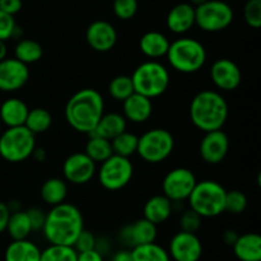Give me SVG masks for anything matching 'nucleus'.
Wrapping results in <instances>:
<instances>
[{
    "instance_id": "09e8293b",
    "label": "nucleus",
    "mask_w": 261,
    "mask_h": 261,
    "mask_svg": "<svg viewBox=\"0 0 261 261\" xmlns=\"http://www.w3.org/2000/svg\"><path fill=\"white\" fill-rule=\"evenodd\" d=\"M32 155L38 161V162H43V161L46 160V157H47V154H46V150L41 147H36L35 149H33Z\"/></svg>"
},
{
    "instance_id": "37998d69",
    "label": "nucleus",
    "mask_w": 261,
    "mask_h": 261,
    "mask_svg": "<svg viewBox=\"0 0 261 261\" xmlns=\"http://www.w3.org/2000/svg\"><path fill=\"white\" fill-rule=\"evenodd\" d=\"M22 5V0H0V10L10 15L19 13Z\"/></svg>"
},
{
    "instance_id": "393cba45",
    "label": "nucleus",
    "mask_w": 261,
    "mask_h": 261,
    "mask_svg": "<svg viewBox=\"0 0 261 261\" xmlns=\"http://www.w3.org/2000/svg\"><path fill=\"white\" fill-rule=\"evenodd\" d=\"M41 250L35 242L25 240H13L5 250V261H40Z\"/></svg>"
},
{
    "instance_id": "6e6552de",
    "label": "nucleus",
    "mask_w": 261,
    "mask_h": 261,
    "mask_svg": "<svg viewBox=\"0 0 261 261\" xmlns=\"http://www.w3.org/2000/svg\"><path fill=\"white\" fill-rule=\"evenodd\" d=\"M175 139L168 130L155 127L138 138L137 153L147 163H161L173 152Z\"/></svg>"
},
{
    "instance_id": "bb28decb",
    "label": "nucleus",
    "mask_w": 261,
    "mask_h": 261,
    "mask_svg": "<svg viewBox=\"0 0 261 261\" xmlns=\"http://www.w3.org/2000/svg\"><path fill=\"white\" fill-rule=\"evenodd\" d=\"M68 196L66 181L59 177H51L41 186V198L47 205L55 206L65 201Z\"/></svg>"
},
{
    "instance_id": "c9c22d12",
    "label": "nucleus",
    "mask_w": 261,
    "mask_h": 261,
    "mask_svg": "<svg viewBox=\"0 0 261 261\" xmlns=\"http://www.w3.org/2000/svg\"><path fill=\"white\" fill-rule=\"evenodd\" d=\"M247 208V196L240 190H232L226 193L224 212L231 214H241Z\"/></svg>"
},
{
    "instance_id": "f8f14e48",
    "label": "nucleus",
    "mask_w": 261,
    "mask_h": 261,
    "mask_svg": "<svg viewBox=\"0 0 261 261\" xmlns=\"http://www.w3.org/2000/svg\"><path fill=\"white\" fill-rule=\"evenodd\" d=\"M167 251L173 261H199L203 256V244L196 233L180 231L173 234Z\"/></svg>"
},
{
    "instance_id": "72a5a7b5",
    "label": "nucleus",
    "mask_w": 261,
    "mask_h": 261,
    "mask_svg": "<svg viewBox=\"0 0 261 261\" xmlns=\"http://www.w3.org/2000/svg\"><path fill=\"white\" fill-rule=\"evenodd\" d=\"M78 252L73 246L50 244L45 250H41L40 261H76Z\"/></svg>"
},
{
    "instance_id": "aec40b11",
    "label": "nucleus",
    "mask_w": 261,
    "mask_h": 261,
    "mask_svg": "<svg viewBox=\"0 0 261 261\" xmlns=\"http://www.w3.org/2000/svg\"><path fill=\"white\" fill-rule=\"evenodd\" d=\"M166 24L171 32L176 35H184L195 25V7L190 3L176 4L168 12Z\"/></svg>"
},
{
    "instance_id": "f3484780",
    "label": "nucleus",
    "mask_w": 261,
    "mask_h": 261,
    "mask_svg": "<svg viewBox=\"0 0 261 261\" xmlns=\"http://www.w3.org/2000/svg\"><path fill=\"white\" fill-rule=\"evenodd\" d=\"M157 226L148 219L142 218L135 221L134 223L127 224L120 231L119 239L121 244L129 250L139 245L149 244L157 240Z\"/></svg>"
},
{
    "instance_id": "a18cd8bd",
    "label": "nucleus",
    "mask_w": 261,
    "mask_h": 261,
    "mask_svg": "<svg viewBox=\"0 0 261 261\" xmlns=\"http://www.w3.org/2000/svg\"><path fill=\"white\" fill-rule=\"evenodd\" d=\"M76 261H105L103 255L101 252L94 250H89V251L78 252V259Z\"/></svg>"
},
{
    "instance_id": "de8ad7c7",
    "label": "nucleus",
    "mask_w": 261,
    "mask_h": 261,
    "mask_svg": "<svg viewBox=\"0 0 261 261\" xmlns=\"http://www.w3.org/2000/svg\"><path fill=\"white\" fill-rule=\"evenodd\" d=\"M239 236L240 234L237 233L236 231H233V229H227L223 233L224 244L228 245V246H233V244L236 242V240L239 239Z\"/></svg>"
},
{
    "instance_id": "58836bf2",
    "label": "nucleus",
    "mask_w": 261,
    "mask_h": 261,
    "mask_svg": "<svg viewBox=\"0 0 261 261\" xmlns=\"http://www.w3.org/2000/svg\"><path fill=\"white\" fill-rule=\"evenodd\" d=\"M201 222H203V218H201L196 212H194L193 209L189 208L180 216V222H178V224H180L181 231L196 233V232L199 231V228L201 227Z\"/></svg>"
},
{
    "instance_id": "f03ea898",
    "label": "nucleus",
    "mask_w": 261,
    "mask_h": 261,
    "mask_svg": "<svg viewBox=\"0 0 261 261\" xmlns=\"http://www.w3.org/2000/svg\"><path fill=\"white\" fill-rule=\"evenodd\" d=\"M65 120L75 132L92 134L105 114L102 94L93 88H84L74 93L65 106Z\"/></svg>"
},
{
    "instance_id": "a878e982",
    "label": "nucleus",
    "mask_w": 261,
    "mask_h": 261,
    "mask_svg": "<svg viewBox=\"0 0 261 261\" xmlns=\"http://www.w3.org/2000/svg\"><path fill=\"white\" fill-rule=\"evenodd\" d=\"M126 125L127 121L124 115L117 114V112H109V114L102 115L92 134H96L107 140H112L115 137L126 130Z\"/></svg>"
},
{
    "instance_id": "9d476101",
    "label": "nucleus",
    "mask_w": 261,
    "mask_h": 261,
    "mask_svg": "<svg viewBox=\"0 0 261 261\" xmlns=\"http://www.w3.org/2000/svg\"><path fill=\"white\" fill-rule=\"evenodd\" d=\"M134 166L126 157L112 154L101 163L98 170V181L102 188L110 191L124 189L132 181Z\"/></svg>"
},
{
    "instance_id": "603ef678",
    "label": "nucleus",
    "mask_w": 261,
    "mask_h": 261,
    "mask_svg": "<svg viewBox=\"0 0 261 261\" xmlns=\"http://www.w3.org/2000/svg\"><path fill=\"white\" fill-rule=\"evenodd\" d=\"M0 133H2V122H0Z\"/></svg>"
},
{
    "instance_id": "0eeeda50",
    "label": "nucleus",
    "mask_w": 261,
    "mask_h": 261,
    "mask_svg": "<svg viewBox=\"0 0 261 261\" xmlns=\"http://www.w3.org/2000/svg\"><path fill=\"white\" fill-rule=\"evenodd\" d=\"M36 148V135L22 126L8 127L0 133V157L10 163H19L32 157Z\"/></svg>"
},
{
    "instance_id": "f257e3e1",
    "label": "nucleus",
    "mask_w": 261,
    "mask_h": 261,
    "mask_svg": "<svg viewBox=\"0 0 261 261\" xmlns=\"http://www.w3.org/2000/svg\"><path fill=\"white\" fill-rule=\"evenodd\" d=\"M84 229V219L82 212L75 205L61 203L53 206L46 213L42 232L45 239L53 245L73 246L76 237Z\"/></svg>"
},
{
    "instance_id": "79ce46f5",
    "label": "nucleus",
    "mask_w": 261,
    "mask_h": 261,
    "mask_svg": "<svg viewBox=\"0 0 261 261\" xmlns=\"http://www.w3.org/2000/svg\"><path fill=\"white\" fill-rule=\"evenodd\" d=\"M25 213H27L28 218H30L32 231H42V227L45 224L46 219L45 212L40 208H31Z\"/></svg>"
},
{
    "instance_id": "c756f323",
    "label": "nucleus",
    "mask_w": 261,
    "mask_h": 261,
    "mask_svg": "<svg viewBox=\"0 0 261 261\" xmlns=\"http://www.w3.org/2000/svg\"><path fill=\"white\" fill-rule=\"evenodd\" d=\"M5 231L9 233L10 239L12 240L28 239V236H30L33 231L32 227H31V222L27 213L23 212L22 209L17 212H12Z\"/></svg>"
},
{
    "instance_id": "ddd939ff",
    "label": "nucleus",
    "mask_w": 261,
    "mask_h": 261,
    "mask_svg": "<svg viewBox=\"0 0 261 261\" xmlns=\"http://www.w3.org/2000/svg\"><path fill=\"white\" fill-rule=\"evenodd\" d=\"M97 163L86 153H73L63 163L64 178L74 185H86L94 177Z\"/></svg>"
},
{
    "instance_id": "a211bd4d",
    "label": "nucleus",
    "mask_w": 261,
    "mask_h": 261,
    "mask_svg": "<svg viewBox=\"0 0 261 261\" xmlns=\"http://www.w3.org/2000/svg\"><path fill=\"white\" fill-rule=\"evenodd\" d=\"M86 40L97 53H107L117 42L116 28L107 20H94L87 28Z\"/></svg>"
},
{
    "instance_id": "dca6fc26",
    "label": "nucleus",
    "mask_w": 261,
    "mask_h": 261,
    "mask_svg": "<svg viewBox=\"0 0 261 261\" xmlns=\"http://www.w3.org/2000/svg\"><path fill=\"white\" fill-rule=\"evenodd\" d=\"M211 79L214 86L221 91H234L241 84V69L231 59H218L212 64Z\"/></svg>"
},
{
    "instance_id": "8fccbe9b",
    "label": "nucleus",
    "mask_w": 261,
    "mask_h": 261,
    "mask_svg": "<svg viewBox=\"0 0 261 261\" xmlns=\"http://www.w3.org/2000/svg\"><path fill=\"white\" fill-rule=\"evenodd\" d=\"M7 54H8V48L7 45H5V41L0 40V61L4 60L7 58Z\"/></svg>"
},
{
    "instance_id": "6ab92c4d",
    "label": "nucleus",
    "mask_w": 261,
    "mask_h": 261,
    "mask_svg": "<svg viewBox=\"0 0 261 261\" xmlns=\"http://www.w3.org/2000/svg\"><path fill=\"white\" fill-rule=\"evenodd\" d=\"M122 112L126 121L134 122V124H143L148 121L152 116L153 105L152 99L143 94L134 93L122 101Z\"/></svg>"
},
{
    "instance_id": "4468645a",
    "label": "nucleus",
    "mask_w": 261,
    "mask_h": 261,
    "mask_svg": "<svg viewBox=\"0 0 261 261\" xmlns=\"http://www.w3.org/2000/svg\"><path fill=\"white\" fill-rule=\"evenodd\" d=\"M30 79L28 65L15 58L0 61V92H15L27 84Z\"/></svg>"
},
{
    "instance_id": "7ed1b4c3",
    "label": "nucleus",
    "mask_w": 261,
    "mask_h": 261,
    "mask_svg": "<svg viewBox=\"0 0 261 261\" xmlns=\"http://www.w3.org/2000/svg\"><path fill=\"white\" fill-rule=\"evenodd\" d=\"M190 120L204 133L219 130L228 119V105L219 92L205 89L196 94L190 103Z\"/></svg>"
},
{
    "instance_id": "cd10ccee",
    "label": "nucleus",
    "mask_w": 261,
    "mask_h": 261,
    "mask_svg": "<svg viewBox=\"0 0 261 261\" xmlns=\"http://www.w3.org/2000/svg\"><path fill=\"white\" fill-rule=\"evenodd\" d=\"M130 251L133 261H172L167 249L158 245L155 241L135 246Z\"/></svg>"
},
{
    "instance_id": "2eb2a0df",
    "label": "nucleus",
    "mask_w": 261,
    "mask_h": 261,
    "mask_svg": "<svg viewBox=\"0 0 261 261\" xmlns=\"http://www.w3.org/2000/svg\"><path fill=\"white\" fill-rule=\"evenodd\" d=\"M229 150L228 135L222 129L205 133L199 145L201 158L208 165H218L226 158Z\"/></svg>"
},
{
    "instance_id": "423d86ee",
    "label": "nucleus",
    "mask_w": 261,
    "mask_h": 261,
    "mask_svg": "<svg viewBox=\"0 0 261 261\" xmlns=\"http://www.w3.org/2000/svg\"><path fill=\"white\" fill-rule=\"evenodd\" d=\"M227 190L214 180L196 182L188 198L189 205L201 218H214L224 213V200Z\"/></svg>"
},
{
    "instance_id": "3c124183",
    "label": "nucleus",
    "mask_w": 261,
    "mask_h": 261,
    "mask_svg": "<svg viewBox=\"0 0 261 261\" xmlns=\"http://www.w3.org/2000/svg\"><path fill=\"white\" fill-rule=\"evenodd\" d=\"M205 2H206V0H189L188 3H190L193 7H199V5H201L203 3H205Z\"/></svg>"
},
{
    "instance_id": "412c9836",
    "label": "nucleus",
    "mask_w": 261,
    "mask_h": 261,
    "mask_svg": "<svg viewBox=\"0 0 261 261\" xmlns=\"http://www.w3.org/2000/svg\"><path fill=\"white\" fill-rule=\"evenodd\" d=\"M28 111L30 109L24 101L15 97L8 98L0 106V122L7 127L22 126L27 119Z\"/></svg>"
},
{
    "instance_id": "2f4dec72",
    "label": "nucleus",
    "mask_w": 261,
    "mask_h": 261,
    "mask_svg": "<svg viewBox=\"0 0 261 261\" xmlns=\"http://www.w3.org/2000/svg\"><path fill=\"white\" fill-rule=\"evenodd\" d=\"M51 124H53V117H51L50 112L42 107H36V109L28 111L24 126L33 134L37 135L47 132Z\"/></svg>"
},
{
    "instance_id": "f704fd0d",
    "label": "nucleus",
    "mask_w": 261,
    "mask_h": 261,
    "mask_svg": "<svg viewBox=\"0 0 261 261\" xmlns=\"http://www.w3.org/2000/svg\"><path fill=\"white\" fill-rule=\"evenodd\" d=\"M134 86H133L132 76L129 75H117L110 82L109 93L116 101H124L127 97L134 93Z\"/></svg>"
},
{
    "instance_id": "1a4fd4ad",
    "label": "nucleus",
    "mask_w": 261,
    "mask_h": 261,
    "mask_svg": "<svg viewBox=\"0 0 261 261\" xmlns=\"http://www.w3.org/2000/svg\"><path fill=\"white\" fill-rule=\"evenodd\" d=\"M233 19V9L222 0H206L195 7V24L204 32H221L228 28Z\"/></svg>"
},
{
    "instance_id": "5701e85b",
    "label": "nucleus",
    "mask_w": 261,
    "mask_h": 261,
    "mask_svg": "<svg viewBox=\"0 0 261 261\" xmlns=\"http://www.w3.org/2000/svg\"><path fill=\"white\" fill-rule=\"evenodd\" d=\"M170 43L167 36L163 35L162 32L149 31L140 38L139 48L144 56L152 59V60H157V59L166 56Z\"/></svg>"
},
{
    "instance_id": "c03bdc74",
    "label": "nucleus",
    "mask_w": 261,
    "mask_h": 261,
    "mask_svg": "<svg viewBox=\"0 0 261 261\" xmlns=\"http://www.w3.org/2000/svg\"><path fill=\"white\" fill-rule=\"evenodd\" d=\"M10 214H12V212H10L8 204L0 201V233L5 232V229H7Z\"/></svg>"
},
{
    "instance_id": "7c9ffc66",
    "label": "nucleus",
    "mask_w": 261,
    "mask_h": 261,
    "mask_svg": "<svg viewBox=\"0 0 261 261\" xmlns=\"http://www.w3.org/2000/svg\"><path fill=\"white\" fill-rule=\"evenodd\" d=\"M14 55L15 59L28 65V64H33L40 60L43 55V50L42 46L37 41L24 38L15 45Z\"/></svg>"
},
{
    "instance_id": "e433bc0d",
    "label": "nucleus",
    "mask_w": 261,
    "mask_h": 261,
    "mask_svg": "<svg viewBox=\"0 0 261 261\" xmlns=\"http://www.w3.org/2000/svg\"><path fill=\"white\" fill-rule=\"evenodd\" d=\"M138 0H112L114 14L121 20H129L138 12Z\"/></svg>"
},
{
    "instance_id": "b1692460",
    "label": "nucleus",
    "mask_w": 261,
    "mask_h": 261,
    "mask_svg": "<svg viewBox=\"0 0 261 261\" xmlns=\"http://www.w3.org/2000/svg\"><path fill=\"white\" fill-rule=\"evenodd\" d=\"M234 256L240 261H261V237L257 233L239 236L233 244Z\"/></svg>"
},
{
    "instance_id": "20e7f679",
    "label": "nucleus",
    "mask_w": 261,
    "mask_h": 261,
    "mask_svg": "<svg viewBox=\"0 0 261 261\" xmlns=\"http://www.w3.org/2000/svg\"><path fill=\"white\" fill-rule=\"evenodd\" d=\"M167 60L171 68L182 74H194L200 70L206 61V50L200 41L182 37L170 43Z\"/></svg>"
},
{
    "instance_id": "49530a36",
    "label": "nucleus",
    "mask_w": 261,
    "mask_h": 261,
    "mask_svg": "<svg viewBox=\"0 0 261 261\" xmlns=\"http://www.w3.org/2000/svg\"><path fill=\"white\" fill-rule=\"evenodd\" d=\"M110 261H133L132 251H130L129 249L120 250V251L115 252V254L112 255Z\"/></svg>"
},
{
    "instance_id": "ea45409f",
    "label": "nucleus",
    "mask_w": 261,
    "mask_h": 261,
    "mask_svg": "<svg viewBox=\"0 0 261 261\" xmlns=\"http://www.w3.org/2000/svg\"><path fill=\"white\" fill-rule=\"evenodd\" d=\"M19 27L17 25L14 15H10L0 10V40L8 41L17 35Z\"/></svg>"
},
{
    "instance_id": "473e14b6",
    "label": "nucleus",
    "mask_w": 261,
    "mask_h": 261,
    "mask_svg": "<svg viewBox=\"0 0 261 261\" xmlns=\"http://www.w3.org/2000/svg\"><path fill=\"white\" fill-rule=\"evenodd\" d=\"M138 138L135 134L129 132H122L117 137L111 140V147L114 154L121 155V157L129 158L134 153H137L138 148Z\"/></svg>"
},
{
    "instance_id": "39448f33",
    "label": "nucleus",
    "mask_w": 261,
    "mask_h": 261,
    "mask_svg": "<svg viewBox=\"0 0 261 261\" xmlns=\"http://www.w3.org/2000/svg\"><path fill=\"white\" fill-rule=\"evenodd\" d=\"M132 81L137 93L152 99L162 96L168 89L170 71L163 64L149 60L135 68L132 74Z\"/></svg>"
},
{
    "instance_id": "9b49d317",
    "label": "nucleus",
    "mask_w": 261,
    "mask_h": 261,
    "mask_svg": "<svg viewBox=\"0 0 261 261\" xmlns=\"http://www.w3.org/2000/svg\"><path fill=\"white\" fill-rule=\"evenodd\" d=\"M196 182L198 181L191 170L185 167L173 168L163 178V195L167 196L172 203L188 200Z\"/></svg>"
},
{
    "instance_id": "c85d7f7f",
    "label": "nucleus",
    "mask_w": 261,
    "mask_h": 261,
    "mask_svg": "<svg viewBox=\"0 0 261 261\" xmlns=\"http://www.w3.org/2000/svg\"><path fill=\"white\" fill-rule=\"evenodd\" d=\"M84 153L94 163H102L114 154L111 147V140H107L96 134H89V139L87 142L86 148H84Z\"/></svg>"
},
{
    "instance_id": "4c0bfd02",
    "label": "nucleus",
    "mask_w": 261,
    "mask_h": 261,
    "mask_svg": "<svg viewBox=\"0 0 261 261\" xmlns=\"http://www.w3.org/2000/svg\"><path fill=\"white\" fill-rule=\"evenodd\" d=\"M244 18L251 28L261 27V0H247L244 8Z\"/></svg>"
},
{
    "instance_id": "a19ab883",
    "label": "nucleus",
    "mask_w": 261,
    "mask_h": 261,
    "mask_svg": "<svg viewBox=\"0 0 261 261\" xmlns=\"http://www.w3.org/2000/svg\"><path fill=\"white\" fill-rule=\"evenodd\" d=\"M96 244H97L96 236H94L91 231L83 229V231L79 233V236L76 237L73 247L76 250V252H84V251H89V250L96 249Z\"/></svg>"
},
{
    "instance_id": "4be33fe9",
    "label": "nucleus",
    "mask_w": 261,
    "mask_h": 261,
    "mask_svg": "<svg viewBox=\"0 0 261 261\" xmlns=\"http://www.w3.org/2000/svg\"><path fill=\"white\" fill-rule=\"evenodd\" d=\"M173 212V203L162 194V195H154L147 200L143 209V218L148 219L153 224L158 226L167 221Z\"/></svg>"
}]
</instances>
